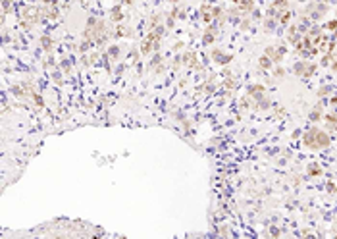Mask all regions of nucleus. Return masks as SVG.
Returning a JSON list of instances; mask_svg holds the SVG:
<instances>
[{
  "label": "nucleus",
  "instance_id": "nucleus-1",
  "mask_svg": "<svg viewBox=\"0 0 337 239\" xmlns=\"http://www.w3.org/2000/svg\"><path fill=\"white\" fill-rule=\"evenodd\" d=\"M112 19H114V21H120V19H121V12H120V8H114V10H112Z\"/></svg>",
  "mask_w": 337,
  "mask_h": 239
},
{
  "label": "nucleus",
  "instance_id": "nucleus-2",
  "mask_svg": "<svg viewBox=\"0 0 337 239\" xmlns=\"http://www.w3.org/2000/svg\"><path fill=\"white\" fill-rule=\"evenodd\" d=\"M260 66L270 68V60H268V56H262V58H260Z\"/></svg>",
  "mask_w": 337,
  "mask_h": 239
},
{
  "label": "nucleus",
  "instance_id": "nucleus-3",
  "mask_svg": "<svg viewBox=\"0 0 337 239\" xmlns=\"http://www.w3.org/2000/svg\"><path fill=\"white\" fill-rule=\"evenodd\" d=\"M117 54H120V48H117V46H112V48H110V56H112V58H117Z\"/></svg>",
  "mask_w": 337,
  "mask_h": 239
},
{
  "label": "nucleus",
  "instance_id": "nucleus-4",
  "mask_svg": "<svg viewBox=\"0 0 337 239\" xmlns=\"http://www.w3.org/2000/svg\"><path fill=\"white\" fill-rule=\"evenodd\" d=\"M320 118H322V116H320V112H318V110H314V112L310 114V120H312V121H318Z\"/></svg>",
  "mask_w": 337,
  "mask_h": 239
},
{
  "label": "nucleus",
  "instance_id": "nucleus-5",
  "mask_svg": "<svg viewBox=\"0 0 337 239\" xmlns=\"http://www.w3.org/2000/svg\"><path fill=\"white\" fill-rule=\"evenodd\" d=\"M127 2H133V0H127Z\"/></svg>",
  "mask_w": 337,
  "mask_h": 239
}]
</instances>
